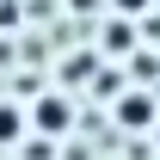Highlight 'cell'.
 <instances>
[{
	"label": "cell",
	"mask_w": 160,
	"mask_h": 160,
	"mask_svg": "<svg viewBox=\"0 0 160 160\" xmlns=\"http://www.w3.org/2000/svg\"><path fill=\"white\" fill-rule=\"evenodd\" d=\"M37 123L49 129V136H62V123H68V105H62V99H43V105H37Z\"/></svg>",
	"instance_id": "cell-2"
},
{
	"label": "cell",
	"mask_w": 160,
	"mask_h": 160,
	"mask_svg": "<svg viewBox=\"0 0 160 160\" xmlns=\"http://www.w3.org/2000/svg\"><path fill=\"white\" fill-rule=\"evenodd\" d=\"M19 136V111H0V142H12Z\"/></svg>",
	"instance_id": "cell-3"
},
{
	"label": "cell",
	"mask_w": 160,
	"mask_h": 160,
	"mask_svg": "<svg viewBox=\"0 0 160 160\" xmlns=\"http://www.w3.org/2000/svg\"><path fill=\"white\" fill-rule=\"evenodd\" d=\"M117 117L129 123V129H148V123H154L160 111H154V99H148V92H129V99L117 105Z\"/></svg>",
	"instance_id": "cell-1"
},
{
	"label": "cell",
	"mask_w": 160,
	"mask_h": 160,
	"mask_svg": "<svg viewBox=\"0 0 160 160\" xmlns=\"http://www.w3.org/2000/svg\"><path fill=\"white\" fill-rule=\"evenodd\" d=\"M154 136H160V117H154Z\"/></svg>",
	"instance_id": "cell-5"
},
{
	"label": "cell",
	"mask_w": 160,
	"mask_h": 160,
	"mask_svg": "<svg viewBox=\"0 0 160 160\" xmlns=\"http://www.w3.org/2000/svg\"><path fill=\"white\" fill-rule=\"evenodd\" d=\"M117 12H148V0H117Z\"/></svg>",
	"instance_id": "cell-4"
}]
</instances>
